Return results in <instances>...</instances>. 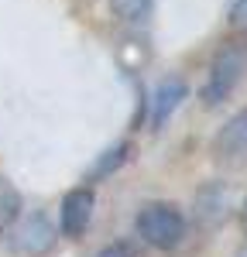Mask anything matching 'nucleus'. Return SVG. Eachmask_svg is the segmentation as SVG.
I'll return each instance as SVG.
<instances>
[{
	"label": "nucleus",
	"mask_w": 247,
	"mask_h": 257,
	"mask_svg": "<svg viewBox=\"0 0 247 257\" xmlns=\"http://www.w3.org/2000/svg\"><path fill=\"white\" fill-rule=\"evenodd\" d=\"M244 72H247V38H226L209 59L203 82V103L220 106L223 99H230V93L244 79Z\"/></svg>",
	"instance_id": "obj_1"
},
{
	"label": "nucleus",
	"mask_w": 247,
	"mask_h": 257,
	"mask_svg": "<svg viewBox=\"0 0 247 257\" xmlns=\"http://www.w3.org/2000/svg\"><path fill=\"white\" fill-rule=\"evenodd\" d=\"M185 213L175 202L165 199H151L144 202L134 216V233L141 237V243L155 247V250H175L185 240Z\"/></svg>",
	"instance_id": "obj_2"
},
{
	"label": "nucleus",
	"mask_w": 247,
	"mask_h": 257,
	"mask_svg": "<svg viewBox=\"0 0 247 257\" xmlns=\"http://www.w3.org/2000/svg\"><path fill=\"white\" fill-rule=\"evenodd\" d=\"M93 209H96V192H93V185H76V189H69L59 202V233L69 240L82 237L86 230H89V223H93Z\"/></svg>",
	"instance_id": "obj_3"
},
{
	"label": "nucleus",
	"mask_w": 247,
	"mask_h": 257,
	"mask_svg": "<svg viewBox=\"0 0 247 257\" xmlns=\"http://www.w3.org/2000/svg\"><path fill=\"white\" fill-rule=\"evenodd\" d=\"M189 96V86H185L182 76H165L155 89H151V99H148V106H151V131H162L165 123L172 120V113L182 106V99Z\"/></svg>",
	"instance_id": "obj_4"
},
{
	"label": "nucleus",
	"mask_w": 247,
	"mask_h": 257,
	"mask_svg": "<svg viewBox=\"0 0 247 257\" xmlns=\"http://www.w3.org/2000/svg\"><path fill=\"white\" fill-rule=\"evenodd\" d=\"M230 209H233V192H230V185H223V182H209L203 192L196 196V219L203 223L206 230L220 226L230 216Z\"/></svg>",
	"instance_id": "obj_5"
},
{
	"label": "nucleus",
	"mask_w": 247,
	"mask_h": 257,
	"mask_svg": "<svg viewBox=\"0 0 247 257\" xmlns=\"http://www.w3.org/2000/svg\"><path fill=\"white\" fill-rule=\"evenodd\" d=\"M213 155L220 161H237L247 155V106L237 110L213 138Z\"/></svg>",
	"instance_id": "obj_6"
},
{
	"label": "nucleus",
	"mask_w": 247,
	"mask_h": 257,
	"mask_svg": "<svg viewBox=\"0 0 247 257\" xmlns=\"http://www.w3.org/2000/svg\"><path fill=\"white\" fill-rule=\"evenodd\" d=\"M59 237V230L48 223L45 213H31V216L24 219V226L18 230V237H14V247H18L21 254H45L52 243Z\"/></svg>",
	"instance_id": "obj_7"
},
{
	"label": "nucleus",
	"mask_w": 247,
	"mask_h": 257,
	"mask_svg": "<svg viewBox=\"0 0 247 257\" xmlns=\"http://www.w3.org/2000/svg\"><path fill=\"white\" fill-rule=\"evenodd\" d=\"M131 151H134V144H131V141H117L113 148H106L100 158L93 161V168L86 172L82 182H86V185H96V182H103V178H110L113 172H120L124 165L131 161Z\"/></svg>",
	"instance_id": "obj_8"
},
{
	"label": "nucleus",
	"mask_w": 247,
	"mask_h": 257,
	"mask_svg": "<svg viewBox=\"0 0 247 257\" xmlns=\"http://www.w3.org/2000/svg\"><path fill=\"white\" fill-rule=\"evenodd\" d=\"M155 4L158 0H110V11H113L117 24L131 28V31H144L155 18Z\"/></svg>",
	"instance_id": "obj_9"
},
{
	"label": "nucleus",
	"mask_w": 247,
	"mask_h": 257,
	"mask_svg": "<svg viewBox=\"0 0 247 257\" xmlns=\"http://www.w3.org/2000/svg\"><path fill=\"white\" fill-rule=\"evenodd\" d=\"M21 209H24V202H21L18 185H14L11 178L0 175V237H4L7 230H14V223L21 219Z\"/></svg>",
	"instance_id": "obj_10"
},
{
	"label": "nucleus",
	"mask_w": 247,
	"mask_h": 257,
	"mask_svg": "<svg viewBox=\"0 0 247 257\" xmlns=\"http://www.w3.org/2000/svg\"><path fill=\"white\" fill-rule=\"evenodd\" d=\"M230 28L247 38V0H233L230 4Z\"/></svg>",
	"instance_id": "obj_11"
},
{
	"label": "nucleus",
	"mask_w": 247,
	"mask_h": 257,
	"mask_svg": "<svg viewBox=\"0 0 247 257\" xmlns=\"http://www.w3.org/2000/svg\"><path fill=\"white\" fill-rule=\"evenodd\" d=\"M96 257H138V250L131 247V243H124V240H117V243H106Z\"/></svg>",
	"instance_id": "obj_12"
},
{
	"label": "nucleus",
	"mask_w": 247,
	"mask_h": 257,
	"mask_svg": "<svg viewBox=\"0 0 247 257\" xmlns=\"http://www.w3.org/2000/svg\"><path fill=\"white\" fill-rule=\"evenodd\" d=\"M240 223H244V233H247V199H244V206H240Z\"/></svg>",
	"instance_id": "obj_13"
},
{
	"label": "nucleus",
	"mask_w": 247,
	"mask_h": 257,
	"mask_svg": "<svg viewBox=\"0 0 247 257\" xmlns=\"http://www.w3.org/2000/svg\"><path fill=\"white\" fill-rule=\"evenodd\" d=\"M237 257H247V240L240 243V250H237Z\"/></svg>",
	"instance_id": "obj_14"
}]
</instances>
